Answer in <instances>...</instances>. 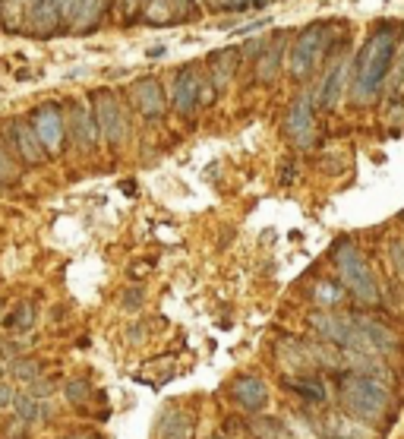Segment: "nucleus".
I'll return each mask as SVG.
<instances>
[{"label":"nucleus","instance_id":"nucleus-4","mask_svg":"<svg viewBox=\"0 0 404 439\" xmlns=\"http://www.w3.org/2000/svg\"><path fill=\"white\" fill-rule=\"evenodd\" d=\"M332 262L338 269V278L360 304H379V281L372 275L366 256L351 241H338L332 247Z\"/></svg>","mask_w":404,"mask_h":439},{"label":"nucleus","instance_id":"nucleus-38","mask_svg":"<svg viewBox=\"0 0 404 439\" xmlns=\"http://www.w3.org/2000/svg\"><path fill=\"white\" fill-rule=\"evenodd\" d=\"M67 439H98V436H92V433H73V436H67Z\"/></svg>","mask_w":404,"mask_h":439},{"label":"nucleus","instance_id":"nucleus-35","mask_svg":"<svg viewBox=\"0 0 404 439\" xmlns=\"http://www.w3.org/2000/svg\"><path fill=\"white\" fill-rule=\"evenodd\" d=\"M145 54H149V60H158V58H164V54H168V48H164V45H155V48H149Z\"/></svg>","mask_w":404,"mask_h":439},{"label":"nucleus","instance_id":"nucleus-22","mask_svg":"<svg viewBox=\"0 0 404 439\" xmlns=\"http://www.w3.org/2000/svg\"><path fill=\"white\" fill-rule=\"evenodd\" d=\"M6 376H10L13 382H25V386H29L38 376H44V363L38 360V357H16V360H10Z\"/></svg>","mask_w":404,"mask_h":439},{"label":"nucleus","instance_id":"nucleus-11","mask_svg":"<svg viewBox=\"0 0 404 439\" xmlns=\"http://www.w3.org/2000/svg\"><path fill=\"white\" fill-rule=\"evenodd\" d=\"M130 104L145 117V121H161L168 111V95L155 76H139L130 83Z\"/></svg>","mask_w":404,"mask_h":439},{"label":"nucleus","instance_id":"nucleus-37","mask_svg":"<svg viewBox=\"0 0 404 439\" xmlns=\"http://www.w3.org/2000/svg\"><path fill=\"white\" fill-rule=\"evenodd\" d=\"M120 190L130 193V196H133V193H136V184H133V180H123V184H120Z\"/></svg>","mask_w":404,"mask_h":439},{"label":"nucleus","instance_id":"nucleus-25","mask_svg":"<svg viewBox=\"0 0 404 439\" xmlns=\"http://www.w3.org/2000/svg\"><path fill=\"white\" fill-rule=\"evenodd\" d=\"M19 177H22V165H19V161L0 146V187L19 184Z\"/></svg>","mask_w":404,"mask_h":439},{"label":"nucleus","instance_id":"nucleus-7","mask_svg":"<svg viewBox=\"0 0 404 439\" xmlns=\"http://www.w3.org/2000/svg\"><path fill=\"white\" fill-rule=\"evenodd\" d=\"M29 123L38 133V140H41L44 152H48L50 158H57V155L63 152V146H67V140H69L67 108H63L60 102H41L38 108L29 111Z\"/></svg>","mask_w":404,"mask_h":439},{"label":"nucleus","instance_id":"nucleus-14","mask_svg":"<svg viewBox=\"0 0 404 439\" xmlns=\"http://www.w3.org/2000/svg\"><path fill=\"white\" fill-rule=\"evenodd\" d=\"M237 67H240V48H215V51L206 58L208 83L215 86V92H218V95L234 83V76H237Z\"/></svg>","mask_w":404,"mask_h":439},{"label":"nucleus","instance_id":"nucleus-27","mask_svg":"<svg viewBox=\"0 0 404 439\" xmlns=\"http://www.w3.org/2000/svg\"><path fill=\"white\" fill-rule=\"evenodd\" d=\"M224 10H231V13H246V10H265L271 7L275 0H218Z\"/></svg>","mask_w":404,"mask_h":439},{"label":"nucleus","instance_id":"nucleus-19","mask_svg":"<svg viewBox=\"0 0 404 439\" xmlns=\"http://www.w3.org/2000/svg\"><path fill=\"white\" fill-rule=\"evenodd\" d=\"M158 439H193V414L168 411L158 420Z\"/></svg>","mask_w":404,"mask_h":439},{"label":"nucleus","instance_id":"nucleus-28","mask_svg":"<svg viewBox=\"0 0 404 439\" xmlns=\"http://www.w3.org/2000/svg\"><path fill=\"white\" fill-rule=\"evenodd\" d=\"M0 439H29V424L22 417L6 420L4 430H0Z\"/></svg>","mask_w":404,"mask_h":439},{"label":"nucleus","instance_id":"nucleus-24","mask_svg":"<svg viewBox=\"0 0 404 439\" xmlns=\"http://www.w3.org/2000/svg\"><path fill=\"white\" fill-rule=\"evenodd\" d=\"M357 436H360L357 426L347 417H341V414H332L325 420V439H357Z\"/></svg>","mask_w":404,"mask_h":439},{"label":"nucleus","instance_id":"nucleus-33","mask_svg":"<svg viewBox=\"0 0 404 439\" xmlns=\"http://www.w3.org/2000/svg\"><path fill=\"white\" fill-rule=\"evenodd\" d=\"M269 26V16H259V20H252L250 26H240V29H234V35L237 39H243V35H250V32H259V29H265Z\"/></svg>","mask_w":404,"mask_h":439},{"label":"nucleus","instance_id":"nucleus-12","mask_svg":"<svg viewBox=\"0 0 404 439\" xmlns=\"http://www.w3.org/2000/svg\"><path fill=\"white\" fill-rule=\"evenodd\" d=\"M288 32L271 35V41H262L259 54L252 58V76H256L259 86H271L278 83V73H281V64L288 58Z\"/></svg>","mask_w":404,"mask_h":439},{"label":"nucleus","instance_id":"nucleus-6","mask_svg":"<svg viewBox=\"0 0 404 439\" xmlns=\"http://www.w3.org/2000/svg\"><path fill=\"white\" fill-rule=\"evenodd\" d=\"M92 111H95V123H98V136L111 149H120L130 140V117H126L123 102H120V95L114 89L92 92Z\"/></svg>","mask_w":404,"mask_h":439},{"label":"nucleus","instance_id":"nucleus-15","mask_svg":"<svg viewBox=\"0 0 404 439\" xmlns=\"http://www.w3.org/2000/svg\"><path fill=\"white\" fill-rule=\"evenodd\" d=\"M231 398L237 401L243 411L256 414L269 405V389H265V382L259 379V376H240V379H234V386H231Z\"/></svg>","mask_w":404,"mask_h":439},{"label":"nucleus","instance_id":"nucleus-30","mask_svg":"<svg viewBox=\"0 0 404 439\" xmlns=\"http://www.w3.org/2000/svg\"><path fill=\"white\" fill-rule=\"evenodd\" d=\"M29 395H35V398H48L50 392H54V382L44 379V376H38L35 382H29V389H25Z\"/></svg>","mask_w":404,"mask_h":439},{"label":"nucleus","instance_id":"nucleus-36","mask_svg":"<svg viewBox=\"0 0 404 439\" xmlns=\"http://www.w3.org/2000/svg\"><path fill=\"white\" fill-rule=\"evenodd\" d=\"M13 79H16V83H29V79H32V70H16V73H13Z\"/></svg>","mask_w":404,"mask_h":439},{"label":"nucleus","instance_id":"nucleus-5","mask_svg":"<svg viewBox=\"0 0 404 439\" xmlns=\"http://www.w3.org/2000/svg\"><path fill=\"white\" fill-rule=\"evenodd\" d=\"M218 98L215 86L208 83V73L202 70L199 60H189L180 70L174 73V83H170V104L180 117H196L199 108H208V104Z\"/></svg>","mask_w":404,"mask_h":439},{"label":"nucleus","instance_id":"nucleus-17","mask_svg":"<svg viewBox=\"0 0 404 439\" xmlns=\"http://www.w3.org/2000/svg\"><path fill=\"white\" fill-rule=\"evenodd\" d=\"M354 319H357V325L363 329L366 342L372 344V351H376V354H389V351L401 348V338H398L395 332L389 329V325L376 323V319H363V316H354Z\"/></svg>","mask_w":404,"mask_h":439},{"label":"nucleus","instance_id":"nucleus-34","mask_svg":"<svg viewBox=\"0 0 404 439\" xmlns=\"http://www.w3.org/2000/svg\"><path fill=\"white\" fill-rule=\"evenodd\" d=\"M294 177H297L294 161H284V165H281V184H294Z\"/></svg>","mask_w":404,"mask_h":439},{"label":"nucleus","instance_id":"nucleus-18","mask_svg":"<svg viewBox=\"0 0 404 439\" xmlns=\"http://www.w3.org/2000/svg\"><path fill=\"white\" fill-rule=\"evenodd\" d=\"M13 414L16 417H22L25 424H41V420H50V405H48V398H35V395H29V392H19L16 395V401H13Z\"/></svg>","mask_w":404,"mask_h":439},{"label":"nucleus","instance_id":"nucleus-9","mask_svg":"<svg viewBox=\"0 0 404 439\" xmlns=\"http://www.w3.org/2000/svg\"><path fill=\"white\" fill-rule=\"evenodd\" d=\"M284 136L294 142L297 149H313L316 142V104L313 95H297L290 102L288 114H284Z\"/></svg>","mask_w":404,"mask_h":439},{"label":"nucleus","instance_id":"nucleus-10","mask_svg":"<svg viewBox=\"0 0 404 439\" xmlns=\"http://www.w3.org/2000/svg\"><path fill=\"white\" fill-rule=\"evenodd\" d=\"M67 130H69V140L76 142V149L82 152H92L98 146V123H95V111L92 102H82V98H73L67 104Z\"/></svg>","mask_w":404,"mask_h":439},{"label":"nucleus","instance_id":"nucleus-2","mask_svg":"<svg viewBox=\"0 0 404 439\" xmlns=\"http://www.w3.org/2000/svg\"><path fill=\"white\" fill-rule=\"evenodd\" d=\"M338 392L344 411L360 420H370V424L385 420V414L391 407V392L385 386H379L376 379H370V376H360V373L341 376Z\"/></svg>","mask_w":404,"mask_h":439},{"label":"nucleus","instance_id":"nucleus-8","mask_svg":"<svg viewBox=\"0 0 404 439\" xmlns=\"http://www.w3.org/2000/svg\"><path fill=\"white\" fill-rule=\"evenodd\" d=\"M4 133H6V142H10L13 158H16L22 168H38L50 158V155L44 152L41 140H38V133L32 130L29 117H13V121H6Z\"/></svg>","mask_w":404,"mask_h":439},{"label":"nucleus","instance_id":"nucleus-21","mask_svg":"<svg viewBox=\"0 0 404 439\" xmlns=\"http://www.w3.org/2000/svg\"><path fill=\"white\" fill-rule=\"evenodd\" d=\"M32 329H35V304L32 300H19L13 306V313L6 316V332L10 335H25Z\"/></svg>","mask_w":404,"mask_h":439},{"label":"nucleus","instance_id":"nucleus-1","mask_svg":"<svg viewBox=\"0 0 404 439\" xmlns=\"http://www.w3.org/2000/svg\"><path fill=\"white\" fill-rule=\"evenodd\" d=\"M395 51H398V29L391 22H379V29H372L370 39L363 41V48L354 58V79H351L354 102L370 104L382 92L385 79L391 73V64H395Z\"/></svg>","mask_w":404,"mask_h":439},{"label":"nucleus","instance_id":"nucleus-29","mask_svg":"<svg viewBox=\"0 0 404 439\" xmlns=\"http://www.w3.org/2000/svg\"><path fill=\"white\" fill-rule=\"evenodd\" d=\"M338 297H341V291L335 285H325V281H322L319 288H316V304H322V306H328L325 300H332V304H338Z\"/></svg>","mask_w":404,"mask_h":439},{"label":"nucleus","instance_id":"nucleus-31","mask_svg":"<svg viewBox=\"0 0 404 439\" xmlns=\"http://www.w3.org/2000/svg\"><path fill=\"white\" fill-rule=\"evenodd\" d=\"M142 297H145V291L142 288H130V291H123V310H139L142 306Z\"/></svg>","mask_w":404,"mask_h":439},{"label":"nucleus","instance_id":"nucleus-39","mask_svg":"<svg viewBox=\"0 0 404 439\" xmlns=\"http://www.w3.org/2000/svg\"><path fill=\"white\" fill-rule=\"evenodd\" d=\"M189 4H196V0H189Z\"/></svg>","mask_w":404,"mask_h":439},{"label":"nucleus","instance_id":"nucleus-16","mask_svg":"<svg viewBox=\"0 0 404 439\" xmlns=\"http://www.w3.org/2000/svg\"><path fill=\"white\" fill-rule=\"evenodd\" d=\"M347 70H351L347 60H338L335 67H328L325 79H322V89H319V108H335L338 104L341 92L347 86Z\"/></svg>","mask_w":404,"mask_h":439},{"label":"nucleus","instance_id":"nucleus-3","mask_svg":"<svg viewBox=\"0 0 404 439\" xmlns=\"http://www.w3.org/2000/svg\"><path fill=\"white\" fill-rule=\"evenodd\" d=\"M325 54L332 58V22H309L288 45V73L294 79H309Z\"/></svg>","mask_w":404,"mask_h":439},{"label":"nucleus","instance_id":"nucleus-20","mask_svg":"<svg viewBox=\"0 0 404 439\" xmlns=\"http://www.w3.org/2000/svg\"><path fill=\"white\" fill-rule=\"evenodd\" d=\"M142 16L149 26H168V22H174V20H180L177 16V4L174 0H145L142 4Z\"/></svg>","mask_w":404,"mask_h":439},{"label":"nucleus","instance_id":"nucleus-32","mask_svg":"<svg viewBox=\"0 0 404 439\" xmlns=\"http://www.w3.org/2000/svg\"><path fill=\"white\" fill-rule=\"evenodd\" d=\"M16 389H13V382H4L0 379V407H13V401H16Z\"/></svg>","mask_w":404,"mask_h":439},{"label":"nucleus","instance_id":"nucleus-13","mask_svg":"<svg viewBox=\"0 0 404 439\" xmlns=\"http://www.w3.org/2000/svg\"><path fill=\"white\" fill-rule=\"evenodd\" d=\"M309 323H313V329L319 332L325 342L338 344V348H351L354 335H357L354 316H344V313H313Z\"/></svg>","mask_w":404,"mask_h":439},{"label":"nucleus","instance_id":"nucleus-26","mask_svg":"<svg viewBox=\"0 0 404 439\" xmlns=\"http://www.w3.org/2000/svg\"><path fill=\"white\" fill-rule=\"evenodd\" d=\"M63 395H67L69 405H86L88 395H92V386H88V379H69L63 386Z\"/></svg>","mask_w":404,"mask_h":439},{"label":"nucleus","instance_id":"nucleus-40","mask_svg":"<svg viewBox=\"0 0 404 439\" xmlns=\"http://www.w3.org/2000/svg\"><path fill=\"white\" fill-rule=\"evenodd\" d=\"M0 310H4V306H0Z\"/></svg>","mask_w":404,"mask_h":439},{"label":"nucleus","instance_id":"nucleus-23","mask_svg":"<svg viewBox=\"0 0 404 439\" xmlns=\"http://www.w3.org/2000/svg\"><path fill=\"white\" fill-rule=\"evenodd\" d=\"M288 386L294 389L303 401H309V405H322V401H325V386H322L319 379H313V376H307V379H290Z\"/></svg>","mask_w":404,"mask_h":439}]
</instances>
